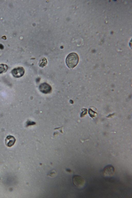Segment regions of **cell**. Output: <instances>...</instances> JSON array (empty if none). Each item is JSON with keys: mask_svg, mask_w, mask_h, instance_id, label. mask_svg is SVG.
<instances>
[{"mask_svg": "<svg viewBox=\"0 0 132 198\" xmlns=\"http://www.w3.org/2000/svg\"><path fill=\"white\" fill-rule=\"evenodd\" d=\"M40 63H39V66L41 67H43L45 66L47 64V61L46 59L44 60V59L43 60H42L40 61Z\"/></svg>", "mask_w": 132, "mask_h": 198, "instance_id": "9c48e42d", "label": "cell"}, {"mask_svg": "<svg viewBox=\"0 0 132 198\" xmlns=\"http://www.w3.org/2000/svg\"><path fill=\"white\" fill-rule=\"evenodd\" d=\"M56 172L55 170H52L48 174V175L52 177H53L56 176Z\"/></svg>", "mask_w": 132, "mask_h": 198, "instance_id": "ba28073f", "label": "cell"}, {"mask_svg": "<svg viewBox=\"0 0 132 198\" xmlns=\"http://www.w3.org/2000/svg\"><path fill=\"white\" fill-rule=\"evenodd\" d=\"M24 70L22 67H19L12 70L11 73L12 75L16 78H19L22 76L24 74Z\"/></svg>", "mask_w": 132, "mask_h": 198, "instance_id": "277c9868", "label": "cell"}, {"mask_svg": "<svg viewBox=\"0 0 132 198\" xmlns=\"http://www.w3.org/2000/svg\"><path fill=\"white\" fill-rule=\"evenodd\" d=\"M79 60L78 55L76 53L73 52L69 54L66 59V63L69 68H72L77 64Z\"/></svg>", "mask_w": 132, "mask_h": 198, "instance_id": "6da1fadb", "label": "cell"}, {"mask_svg": "<svg viewBox=\"0 0 132 198\" xmlns=\"http://www.w3.org/2000/svg\"><path fill=\"white\" fill-rule=\"evenodd\" d=\"M15 141V139L13 136L9 135L7 136L5 139V144L8 147H11L14 144Z\"/></svg>", "mask_w": 132, "mask_h": 198, "instance_id": "8992f818", "label": "cell"}, {"mask_svg": "<svg viewBox=\"0 0 132 198\" xmlns=\"http://www.w3.org/2000/svg\"><path fill=\"white\" fill-rule=\"evenodd\" d=\"M72 181L74 185L77 188H81L85 186V181L84 178L78 175L74 176L72 178Z\"/></svg>", "mask_w": 132, "mask_h": 198, "instance_id": "7a4b0ae2", "label": "cell"}, {"mask_svg": "<svg viewBox=\"0 0 132 198\" xmlns=\"http://www.w3.org/2000/svg\"><path fill=\"white\" fill-rule=\"evenodd\" d=\"M8 66L4 64H0V74L5 72L7 70Z\"/></svg>", "mask_w": 132, "mask_h": 198, "instance_id": "52a82bcc", "label": "cell"}, {"mask_svg": "<svg viewBox=\"0 0 132 198\" xmlns=\"http://www.w3.org/2000/svg\"><path fill=\"white\" fill-rule=\"evenodd\" d=\"M115 171L114 167L110 165L106 166L103 168L102 171V174L105 177H109L112 176L114 174Z\"/></svg>", "mask_w": 132, "mask_h": 198, "instance_id": "3957f363", "label": "cell"}, {"mask_svg": "<svg viewBox=\"0 0 132 198\" xmlns=\"http://www.w3.org/2000/svg\"><path fill=\"white\" fill-rule=\"evenodd\" d=\"M39 88L41 92L45 94L50 93L52 90L50 85L46 82L41 84L39 86Z\"/></svg>", "mask_w": 132, "mask_h": 198, "instance_id": "5b68a950", "label": "cell"}]
</instances>
